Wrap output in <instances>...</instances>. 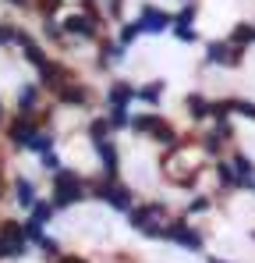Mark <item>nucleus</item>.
Returning <instances> with one entry per match:
<instances>
[{
    "mask_svg": "<svg viewBox=\"0 0 255 263\" xmlns=\"http://www.w3.org/2000/svg\"><path fill=\"white\" fill-rule=\"evenodd\" d=\"M128 100H131V86L128 82H117L110 89V107H128Z\"/></svg>",
    "mask_w": 255,
    "mask_h": 263,
    "instance_id": "nucleus-12",
    "label": "nucleus"
},
{
    "mask_svg": "<svg viewBox=\"0 0 255 263\" xmlns=\"http://www.w3.org/2000/svg\"><path fill=\"white\" fill-rule=\"evenodd\" d=\"M209 61H216V64H241V50H238V46L213 43L209 46Z\"/></svg>",
    "mask_w": 255,
    "mask_h": 263,
    "instance_id": "nucleus-6",
    "label": "nucleus"
},
{
    "mask_svg": "<svg viewBox=\"0 0 255 263\" xmlns=\"http://www.w3.org/2000/svg\"><path fill=\"white\" fill-rule=\"evenodd\" d=\"M230 40H234V43H252L255 40V25H238Z\"/></svg>",
    "mask_w": 255,
    "mask_h": 263,
    "instance_id": "nucleus-18",
    "label": "nucleus"
},
{
    "mask_svg": "<svg viewBox=\"0 0 255 263\" xmlns=\"http://www.w3.org/2000/svg\"><path fill=\"white\" fill-rule=\"evenodd\" d=\"M99 146V157H103V167H107V178H114L117 175V153H114V146L103 139V142H96Z\"/></svg>",
    "mask_w": 255,
    "mask_h": 263,
    "instance_id": "nucleus-11",
    "label": "nucleus"
},
{
    "mask_svg": "<svg viewBox=\"0 0 255 263\" xmlns=\"http://www.w3.org/2000/svg\"><path fill=\"white\" fill-rule=\"evenodd\" d=\"M234 110H241L245 118H255V103H248V100H234Z\"/></svg>",
    "mask_w": 255,
    "mask_h": 263,
    "instance_id": "nucleus-21",
    "label": "nucleus"
},
{
    "mask_svg": "<svg viewBox=\"0 0 255 263\" xmlns=\"http://www.w3.org/2000/svg\"><path fill=\"white\" fill-rule=\"evenodd\" d=\"M167 14L163 11H156V7H142V22H138V29H149V32H160V29H167Z\"/></svg>",
    "mask_w": 255,
    "mask_h": 263,
    "instance_id": "nucleus-7",
    "label": "nucleus"
},
{
    "mask_svg": "<svg viewBox=\"0 0 255 263\" xmlns=\"http://www.w3.org/2000/svg\"><path fill=\"white\" fill-rule=\"evenodd\" d=\"M32 135H36V132H32V125H29L25 118H18V121L11 125V139H14V142H29Z\"/></svg>",
    "mask_w": 255,
    "mask_h": 263,
    "instance_id": "nucleus-13",
    "label": "nucleus"
},
{
    "mask_svg": "<svg viewBox=\"0 0 255 263\" xmlns=\"http://www.w3.org/2000/svg\"><path fill=\"white\" fill-rule=\"evenodd\" d=\"M25 61H29V64H36V68L46 64V57H42V50L36 43H25Z\"/></svg>",
    "mask_w": 255,
    "mask_h": 263,
    "instance_id": "nucleus-17",
    "label": "nucleus"
},
{
    "mask_svg": "<svg viewBox=\"0 0 255 263\" xmlns=\"http://www.w3.org/2000/svg\"><path fill=\"white\" fill-rule=\"evenodd\" d=\"M36 96H39L36 89H22V96H18V110H22V114H29V110L36 107Z\"/></svg>",
    "mask_w": 255,
    "mask_h": 263,
    "instance_id": "nucleus-15",
    "label": "nucleus"
},
{
    "mask_svg": "<svg viewBox=\"0 0 255 263\" xmlns=\"http://www.w3.org/2000/svg\"><path fill=\"white\" fill-rule=\"evenodd\" d=\"M99 196H103L110 206H117V210H128V203H131L124 189H110V185H103V189H99Z\"/></svg>",
    "mask_w": 255,
    "mask_h": 263,
    "instance_id": "nucleus-10",
    "label": "nucleus"
},
{
    "mask_svg": "<svg viewBox=\"0 0 255 263\" xmlns=\"http://www.w3.org/2000/svg\"><path fill=\"white\" fill-rule=\"evenodd\" d=\"M192 18H195V7H188V11H181V18H177V22H181V25H188Z\"/></svg>",
    "mask_w": 255,
    "mask_h": 263,
    "instance_id": "nucleus-24",
    "label": "nucleus"
},
{
    "mask_svg": "<svg viewBox=\"0 0 255 263\" xmlns=\"http://www.w3.org/2000/svg\"><path fill=\"white\" fill-rule=\"evenodd\" d=\"M39 71H42V82H46L50 89H60L64 82H71V71H68V68H60V64H50V61H46Z\"/></svg>",
    "mask_w": 255,
    "mask_h": 263,
    "instance_id": "nucleus-5",
    "label": "nucleus"
},
{
    "mask_svg": "<svg viewBox=\"0 0 255 263\" xmlns=\"http://www.w3.org/2000/svg\"><path fill=\"white\" fill-rule=\"evenodd\" d=\"M22 253H25V231L14 220H7L0 228V256H22Z\"/></svg>",
    "mask_w": 255,
    "mask_h": 263,
    "instance_id": "nucleus-2",
    "label": "nucleus"
},
{
    "mask_svg": "<svg viewBox=\"0 0 255 263\" xmlns=\"http://www.w3.org/2000/svg\"><path fill=\"white\" fill-rule=\"evenodd\" d=\"M64 29H68V32H75V36H92V32H96L92 18H85V14H75V18H68V22H64Z\"/></svg>",
    "mask_w": 255,
    "mask_h": 263,
    "instance_id": "nucleus-9",
    "label": "nucleus"
},
{
    "mask_svg": "<svg viewBox=\"0 0 255 263\" xmlns=\"http://www.w3.org/2000/svg\"><path fill=\"white\" fill-rule=\"evenodd\" d=\"M107 128H110L107 121H96V125H92V139H96V142H103V139H107Z\"/></svg>",
    "mask_w": 255,
    "mask_h": 263,
    "instance_id": "nucleus-22",
    "label": "nucleus"
},
{
    "mask_svg": "<svg viewBox=\"0 0 255 263\" xmlns=\"http://www.w3.org/2000/svg\"><path fill=\"white\" fill-rule=\"evenodd\" d=\"M14 189H18V199H22L25 206H32V203H36V192H32V185H29V181H14Z\"/></svg>",
    "mask_w": 255,
    "mask_h": 263,
    "instance_id": "nucleus-16",
    "label": "nucleus"
},
{
    "mask_svg": "<svg viewBox=\"0 0 255 263\" xmlns=\"http://www.w3.org/2000/svg\"><path fill=\"white\" fill-rule=\"evenodd\" d=\"M57 100H60V103H75V107H78V103H85V100H89V92H85L82 86H71V82H64V86L57 89Z\"/></svg>",
    "mask_w": 255,
    "mask_h": 263,
    "instance_id": "nucleus-8",
    "label": "nucleus"
},
{
    "mask_svg": "<svg viewBox=\"0 0 255 263\" xmlns=\"http://www.w3.org/2000/svg\"><path fill=\"white\" fill-rule=\"evenodd\" d=\"M188 107H192V114H195V118L213 114V103H209V100H202V96H188Z\"/></svg>",
    "mask_w": 255,
    "mask_h": 263,
    "instance_id": "nucleus-14",
    "label": "nucleus"
},
{
    "mask_svg": "<svg viewBox=\"0 0 255 263\" xmlns=\"http://www.w3.org/2000/svg\"><path fill=\"white\" fill-rule=\"evenodd\" d=\"M131 125H135V132H145V135H153V139H160V142H170V139H174V128H170L163 118H156V114H142V118H135Z\"/></svg>",
    "mask_w": 255,
    "mask_h": 263,
    "instance_id": "nucleus-3",
    "label": "nucleus"
},
{
    "mask_svg": "<svg viewBox=\"0 0 255 263\" xmlns=\"http://www.w3.org/2000/svg\"><path fill=\"white\" fill-rule=\"evenodd\" d=\"M234 171L241 178H248L252 175V160H248V157H234Z\"/></svg>",
    "mask_w": 255,
    "mask_h": 263,
    "instance_id": "nucleus-20",
    "label": "nucleus"
},
{
    "mask_svg": "<svg viewBox=\"0 0 255 263\" xmlns=\"http://www.w3.org/2000/svg\"><path fill=\"white\" fill-rule=\"evenodd\" d=\"M14 36H18V32H14L11 25H0V43H7V40H14Z\"/></svg>",
    "mask_w": 255,
    "mask_h": 263,
    "instance_id": "nucleus-23",
    "label": "nucleus"
},
{
    "mask_svg": "<svg viewBox=\"0 0 255 263\" xmlns=\"http://www.w3.org/2000/svg\"><path fill=\"white\" fill-rule=\"evenodd\" d=\"M163 235H167V238H177V242H181V246H188V249H199V246H202V238H199V235H195L184 220L167 224V228H163Z\"/></svg>",
    "mask_w": 255,
    "mask_h": 263,
    "instance_id": "nucleus-4",
    "label": "nucleus"
},
{
    "mask_svg": "<svg viewBox=\"0 0 255 263\" xmlns=\"http://www.w3.org/2000/svg\"><path fill=\"white\" fill-rule=\"evenodd\" d=\"M82 196H85V185L75 171H60V175H57V181H53V203H57V206H71V203H78Z\"/></svg>",
    "mask_w": 255,
    "mask_h": 263,
    "instance_id": "nucleus-1",
    "label": "nucleus"
},
{
    "mask_svg": "<svg viewBox=\"0 0 255 263\" xmlns=\"http://www.w3.org/2000/svg\"><path fill=\"white\" fill-rule=\"evenodd\" d=\"M29 146H32V149H46V146H50V139H29Z\"/></svg>",
    "mask_w": 255,
    "mask_h": 263,
    "instance_id": "nucleus-25",
    "label": "nucleus"
},
{
    "mask_svg": "<svg viewBox=\"0 0 255 263\" xmlns=\"http://www.w3.org/2000/svg\"><path fill=\"white\" fill-rule=\"evenodd\" d=\"M121 7H124V0H110V11L114 14H121Z\"/></svg>",
    "mask_w": 255,
    "mask_h": 263,
    "instance_id": "nucleus-26",
    "label": "nucleus"
},
{
    "mask_svg": "<svg viewBox=\"0 0 255 263\" xmlns=\"http://www.w3.org/2000/svg\"><path fill=\"white\" fill-rule=\"evenodd\" d=\"M32 4H36V11H39V14H46V18L60 7V0H32Z\"/></svg>",
    "mask_w": 255,
    "mask_h": 263,
    "instance_id": "nucleus-19",
    "label": "nucleus"
},
{
    "mask_svg": "<svg viewBox=\"0 0 255 263\" xmlns=\"http://www.w3.org/2000/svg\"><path fill=\"white\" fill-rule=\"evenodd\" d=\"M209 263H223V260H209Z\"/></svg>",
    "mask_w": 255,
    "mask_h": 263,
    "instance_id": "nucleus-29",
    "label": "nucleus"
},
{
    "mask_svg": "<svg viewBox=\"0 0 255 263\" xmlns=\"http://www.w3.org/2000/svg\"><path fill=\"white\" fill-rule=\"evenodd\" d=\"M11 4H14V7H29L32 0H11Z\"/></svg>",
    "mask_w": 255,
    "mask_h": 263,
    "instance_id": "nucleus-27",
    "label": "nucleus"
},
{
    "mask_svg": "<svg viewBox=\"0 0 255 263\" xmlns=\"http://www.w3.org/2000/svg\"><path fill=\"white\" fill-rule=\"evenodd\" d=\"M57 263H82L78 256H64V260H57Z\"/></svg>",
    "mask_w": 255,
    "mask_h": 263,
    "instance_id": "nucleus-28",
    "label": "nucleus"
}]
</instances>
